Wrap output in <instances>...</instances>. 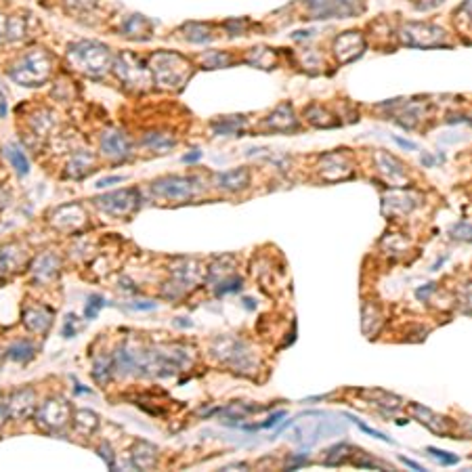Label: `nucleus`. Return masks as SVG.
Returning a JSON list of instances; mask_svg holds the SVG:
<instances>
[{"label": "nucleus", "instance_id": "obj_1", "mask_svg": "<svg viewBox=\"0 0 472 472\" xmlns=\"http://www.w3.org/2000/svg\"><path fill=\"white\" fill-rule=\"evenodd\" d=\"M149 70L157 84L162 88H173V90H181L193 72L191 63L183 55H179V52H168V50L153 52L149 59Z\"/></svg>", "mask_w": 472, "mask_h": 472}, {"label": "nucleus", "instance_id": "obj_2", "mask_svg": "<svg viewBox=\"0 0 472 472\" xmlns=\"http://www.w3.org/2000/svg\"><path fill=\"white\" fill-rule=\"evenodd\" d=\"M68 61L74 70H78L86 76H101L114 66V57H112L110 48L95 40L74 42L68 48Z\"/></svg>", "mask_w": 472, "mask_h": 472}, {"label": "nucleus", "instance_id": "obj_3", "mask_svg": "<svg viewBox=\"0 0 472 472\" xmlns=\"http://www.w3.org/2000/svg\"><path fill=\"white\" fill-rule=\"evenodd\" d=\"M50 72H52L50 55L42 48H34L9 70V76L11 80L23 86H40L50 78Z\"/></svg>", "mask_w": 472, "mask_h": 472}, {"label": "nucleus", "instance_id": "obj_4", "mask_svg": "<svg viewBox=\"0 0 472 472\" xmlns=\"http://www.w3.org/2000/svg\"><path fill=\"white\" fill-rule=\"evenodd\" d=\"M114 70H116V76L130 88L147 90L153 86V76L149 66H145L143 59L132 55V52H122L114 63Z\"/></svg>", "mask_w": 472, "mask_h": 472}, {"label": "nucleus", "instance_id": "obj_5", "mask_svg": "<svg viewBox=\"0 0 472 472\" xmlns=\"http://www.w3.org/2000/svg\"><path fill=\"white\" fill-rule=\"evenodd\" d=\"M92 201L97 204V208H101L103 213H108L110 217L126 219V217H132L139 210L141 195L137 189H120V191H112L101 197H95Z\"/></svg>", "mask_w": 472, "mask_h": 472}, {"label": "nucleus", "instance_id": "obj_6", "mask_svg": "<svg viewBox=\"0 0 472 472\" xmlns=\"http://www.w3.org/2000/svg\"><path fill=\"white\" fill-rule=\"evenodd\" d=\"M311 19H346L363 13L361 0H306Z\"/></svg>", "mask_w": 472, "mask_h": 472}, {"label": "nucleus", "instance_id": "obj_7", "mask_svg": "<svg viewBox=\"0 0 472 472\" xmlns=\"http://www.w3.org/2000/svg\"><path fill=\"white\" fill-rule=\"evenodd\" d=\"M213 353L221 361L229 363L235 372H252V367H254L252 353L248 351V346L242 340H235V338H219L213 344Z\"/></svg>", "mask_w": 472, "mask_h": 472}, {"label": "nucleus", "instance_id": "obj_8", "mask_svg": "<svg viewBox=\"0 0 472 472\" xmlns=\"http://www.w3.org/2000/svg\"><path fill=\"white\" fill-rule=\"evenodd\" d=\"M401 40L407 46H415V48H433V46H441L445 40V32L437 26L431 23H420V21H411L405 23L401 28Z\"/></svg>", "mask_w": 472, "mask_h": 472}, {"label": "nucleus", "instance_id": "obj_9", "mask_svg": "<svg viewBox=\"0 0 472 472\" xmlns=\"http://www.w3.org/2000/svg\"><path fill=\"white\" fill-rule=\"evenodd\" d=\"M332 433H344V426L338 422H332V420H311V413H306V420L296 424L288 437L296 443L306 441V445H311L317 439H324L326 435H332Z\"/></svg>", "mask_w": 472, "mask_h": 472}, {"label": "nucleus", "instance_id": "obj_10", "mask_svg": "<svg viewBox=\"0 0 472 472\" xmlns=\"http://www.w3.org/2000/svg\"><path fill=\"white\" fill-rule=\"evenodd\" d=\"M151 191L155 195H160L164 199H173V201H185V199H191L193 193H195V185H193V179H187V177H162L151 183Z\"/></svg>", "mask_w": 472, "mask_h": 472}, {"label": "nucleus", "instance_id": "obj_11", "mask_svg": "<svg viewBox=\"0 0 472 472\" xmlns=\"http://www.w3.org/2000/svg\"><path fill=\"white\" fill-rule=\"evenodd\" d=\"M70 420V405L63 399H48L38 409V422L50 431H59Z\"/></svg>", "mask_w": 472, "mask_h": 472}, {"label": "nucleus", "instance_id": "obj_12", "mask_svg": "<svg viewBox=\"0 0 472 472\" xmlns=\"http://www.w3.org/2000/svg\"><path fill=\"white\" fill-rule=\"evenodd\" d=\"M319 175L324 177V181H344L353 177V168L351 162L342 153H326L322 157V166H319Z\"/></svg>", "mask_w": 472, "mask_h": 472}, {"label": "nucleus", "instance_id": "obj_13", "mask_svg": "<svg viewBox=\"0 0 472 472\" xmlns=\"http://www.w3.org/2000/svg\"><path fill=\"white\" fill-rule=\"evenodd\" d=\"M363 48H365V40L359 32H344L334 42V52L340 63H351L361 55Z\"/></svg>", "mask_w": 472, "mask_h": 472}, {"label": "nucleus", "instance_id": "obj_14", "mask_svg": "<svg viewBox=\"0 0 472 472\" xmlns=\"http://www.w3.org/2000/svg\"><path fill=\"white\" fill-rule=\"evenodd\" d=\"M101 151L112 160H126L130 155V141L122 130H108L101 135Z\"/></svg>", "mask_w": 472, "mask_h": 472}, {"label": "nucleus", "instance_id": "obj_15", "mask_svg": "<svg viewBox=\"0 0 472 472\" xmlns=\"http://www.w3.org/2000/svg\"><path fill=\"white\" fill-rule=\"evenodd\" d=\"M84 221H86L84 210L78 204H66L50 215V223L57 229H66V231H74V229L82 227Z\"/></svg>", "mask_w": 472, "mask_h": 472}, {"label": "nucleus", "instance_id": "obj_16", "mask_svg": "<svg viewBox=\"0 0 472 472\" xmlns=\"http://www.w3.org/2000/svg\"><path fill=\"white\" fill-rule=\"evenodd\" d=\"M262 124H265V128L275 130V132H290V130H296L298 128V118L294 116L292 105L282 103L279 108H275V112L265 122H262Z\"/></svg>", "mask_w": 472, "mask_h": 472}, {"label": "nucleus", "instance_id": "obj_17", "mask_svg": "<svg viewBox=\"0 0 472 472\" xmlns=\"http://www.w3.org/2000/svg\"><path fill=\"white\" fill-rule=\"evenodd\" d=\"M215 185L221 191H244L250 185V173L246 168H235V170H227V173H219L215 177Z\"/></svg>", "mask_w": 472, "mask_h": 472}, {"label": "nucleus", "instance_id": "obj_18", "mask_svg": "<svg viewBox=\"0 0 472 472\" xmlns=\"http://www.w3.org/2000/svg\"><path fill=\"white\" fill-rule=\"evenodd\" d=\"M376 164L382 170V175L389 179L391 185H395V187L403 185V181H405V168H403V164L397 160L395 155H389L386 151H378L376 153Z\"/></svg>", "mask_w": 472, "mask_h": 472}, {"label": "nucleus", "instance_id": "obj_19", "mask_svg": "<svg viewBox=\"0 0 472 472\" xmlns=\"http://www.w3.org/2000/svg\"><path fill=\"white\" fill-rule=\"evenodd\" d=\"M411 411H413V415L417 417V422L420 424H424L426 429H431L433 433H437V435H449V422L445 417H441V415H437V413H433L431 409H426V407H422V405H417V403H411Z\"/></svg>", "mask_w": 472, "mask_h": 472}, {"label": "nucleus", "instance_id": "obj_20", "mask_svg": "<svg viewBox=\"0 0 472 472\" xmlns=\"http://www.w3.org/2000/svg\"><path fill=\"white\" fill-rule=\"evenodd\" d=\"M21 265H23V252L15 244L0 248V282H3L9 273L17 271Z\"/></svg>", "mask_w": 472, "mask_h": 472}, {"label": "nucleus", "instance_id": "obj_21", "mask_svg": "<svg viewBox=\"0 0 472 472\" xmlns=\"http://www.w3.org/2000/svg\"><path fill=\"white\" fill-rule=\"evenodd\" d=\"M34 409H36V397H34V391L23 389V391L15 393V395L11 397V403H9V411H11V415H15V417L23 420V417H28Z\"/></svg>", "mask_w": 472, "mask_h": 472}, {"label": "nucleus", "instance_id": "obj_22", "mask_svg": "<svg viewBox=\"0 0 472 472\" xmlns=\"http://www.w3.org/2000/svg\"><path fill=\"white\" fill-rule=\"evenodd\" d=\"M95 170V155L90 151H76L68 162V175L72 179H82Z\"/></svg>", "mask_w": 472, "mask_h": 472}, {"label": "nucleus", "instance_id": "obj_23", "mask_svg": "<svg viewBox=\"0 0 472 472\" xmlns=\"http://www.w3.org/2000/svg\"><path fill=\"white\" fill-rule=\"evenodd\" d=\"M122 32H124L126 38H132V40H149L151 34H153V26L143 15H132L122 26Z\"/></svg>", "mask_w": 472, "mask_h": 472}, {"label": "nucleus", "instance_id": "obj_24", "mask_svg": "<svg viewBox=\"0 0 472 472\" xmlns=\"http://www.w3.org/2000/svg\"><path fill=\"white\" fill-rule=\"evenodd\" d=\"M23 319H26V326H28L32 332H44V330H48V326H50L52 313H50L48 308H44V306H36V308L26 311Z\"/></svg>", "mask_w": 472, "mask_h": 472}, {"label": "nucleus", "instance_id": "obj_25", "mask_svg": "<svg viewBox=\"0 0 472 472\" xmlns=\"http://www.w3.org/2000/svg\"><path fill=\"white\" fill-rule=\"evenodd\" d=\"M155 458H157V449L145 441H139L132 449V464L141 470L155 466Z\"/></svg>", "mask_w": 472, "mask_h": 472}, {"label": "nucleus", "instance_id": "obj_26", "mask_svg": "<svg viewBox=\"0 0 472 472\" xmlns=\"http://www.w3.org/2000/svg\"><path fill=\"white\" fill-rule=\"evenodd\" d=\"M143 145L147 149L155 151V153H166V151H170L177 145V141L170 135H166V132H147L145 139H143Z\"/></svg>", "mask_w": 472, "mask_h": 472}, {"label": "nucleus", "instance_id": "obj_27", "mask_svg": "<svg viewBox=\"0 0 472 472\" xmlns=\"http://www.w3.org/2000/svg\"><path fill=\"white\" fill-rule=\"evenodd\" d=\"M246 128V120L242 116H227L213 122V130L217 135H242Z\"/></svg>", "mask_w": 472, "mask_h": 472}, {"label": "nucleus", "instance_id": "obj_28", "mask_svg": "<svg viewBox=\"0 0 472 472\" xmlns=\"http://www.w3.org/2000/svg\"><path fill=\"white\" fill-rule=\"evenodd\" d=\"M59 269V258L55 254H44L36 260L34 265V273L40 277V279H50L52 275L57 273Z\"/></svg>", "mask_w": 472, "mask_h": 472}, {"label": "nucleus", "instance_id": "obj_29", "mask_svg": "<svg viewBox=\"0 0 472 472\" xmlns=\"http://www.w3.org/2000/svg\"><path fill=\"white\" fill-rule=\"evenodd\" d=\"M248 63H252L254 68H260V70H273L275 68V52L271 48H262V46L252 48Z\"/></svg>", "mask_w": 472, "mask_h": 472}, {"label": "nucleus", "instance_id": "obj_30", "mask_svg": "<svg viewBox=\"0 0 472 472\" xmlns=\"http://www.w3.org/2000/svg\"><path fill=\"white\" fill-rule=\"evenodd\" d=\"M5 155L9 157V162L13 164V168L17 170V175L26 177L30 173V162H28V157H26V153L21 151L19 145H15V143L7 145L5 147Z\"/></svg>", "mask_w": 472, "mask_h": 472}, {"label": "nucleus", "instance_id": "obj_31", "mask_svg": "<svg viewBox=\"0 0 472 472\" xmlns=\"http://www.w3.org/2000/svg\"><path fill=\"white\" fill-rule=\"evenodd\" d=\"M183 32H185V38L189 42H195V44H204V42H210L215 38L210 26H204V23H189L183 28Z\"/></svg>", "mask_w": 472, "mask_h": 472}, {"label": "nucleus", "instance_id": "obj_32", "mask_svg": "<svg viewBox=\"0 0 472 472\" xmlns=\"http://www.w3.org/2000/svg\"><path fill=\"white\" fill-rule=\"evenodd\" d=\"M353 451H355V449H353L351 445H346V443L334 445L332 449L326 451L328 458L324 460V464H326V466H342V464L351 462V453H353Z\"/></svg>", "mask_w": 472, "mask_h": 472}, {"label": "nucleus", "instance_id": "obj_33", "mask_svg": "<svg viewBox=\"0 0 472 472\" xmlns=\"http://www.w3.org/2000/svg\"><path fill=\"white\" fill-rule=\"evenodd\" d=\"M395 206H399L397 215H407L409 210L415 206V201H413V197H407L405 193H393L384 199V213H391Z\"/></svg>", "mask_w": 472, "mask_h": 472}, {"label": "nucleus", "instance_id": "obj_34", "mask_svg": "<svg viewBox=\"0 0 472 472\" xmlns=\"http://www.w3.org/2000/svg\"><path fill=\"white\" fill-rule=\"evenodd\" d=\"M9 359L13 361H19V363H26L34 357V346L28 342V340H21V342H15L9 351H7Z\"/></svg>", "mask_w": 472, "mask_h": 472}, {"label": "nucleus", "instance_id": "obj_35", "mask_svg": "<svg viewBox=\"0 0 472 472\" xmlns=\"http://www.w3.org/2000/svg\"><path fill=\"white\" fill-rule=\"evenodd\" d=\"M112 370H114V359H97L95 361V370H92V376L99 384H105L110 380L112 376Z\"/></svg>", "mask_w": 472, "mask_h": 472}, {"label": "nucleus", "instance_id": "obj_36", "mask_svg": "<svg viewBox=\"0 0 472 472\" xmlns=\"http://www.w3.org/2000/svg\"><path fill=\"white\" fill-rule=\"evenodd\" d=\"M311 108H313V112H317V116H313V114H304V116H306V120H308L313 126L332 128V126H336V124H338V120H330L332 116H330L324 108H319V105H311Z\"/></svg>", "mask_w": 472, "mask_h": 472}, {"label": "nucleus", "instance_id": "obj_37", "mask_svg": "<svg viewBox=\"0 0 472 472\" xmlns=\"http://www.w3.org/2000/svg\"><path fill=\"white\" fill-rule=\"evenodd\" d=\"M105 306V298L101 294H92L88 296V302H86V308H84V315H86V319H95L99 311Z\"/></svg>", "mask_w": 472, "mask_h": 472}, {"label": "nucleus", "instance_id": "obj_38", "mask_svg": "<svg viewBox=\"0 0 472 472\" xmlns=\"http://www.w3.org/2000/svg\"><path fill=\"white\" fill-rule=\"evenodd\" d=\"M229 55H225V52H210L208 57H204V66L206 68H210V70H215V68H225V66H229Z\"/></svg>", "mask_w": 472, "mask_h": 472}, {"label": "nucleus", "instance_id": "obj_39", "mask_svg": "<svg viewBox=\"0 0 472 472\" xmlns=\"http://www.w3.org/2000/svg\"><path fill=\"white\" fill-rule=\"evenodd\" d=\"M239 288H242V279L239 277H225L223 282H219L217 294L223 296V294H229V292H237Z\"/></svg>", "mask_w": 472, "mask_h": 472}, {"label": "nucleus", "instance_id": "obj_40", "mask_svg": "<svg viewBox=\"0 0 472 472\" xmlns=\"http://www.w3.org/2000/svg\"><path fill=\"white\" fill-rule=\"evenodd\" d=\"M426 451L431 453V455H435L441 464H445V466H453V464H458V455H449L447 451H443V449H437V447H426Z\"/></svg>", "mask_w": 472, "mask_h": 472}, {"label": "nucleus", "instance_id": "obj_41", "mask_svg": "<svg viewBox=\"0 0 472 472\" xmlns=\"http://www.w3.org/2000/svg\"><path fill=\"white\" fill-rule=\"evenodd\" d=\"M353 422H355V424H357V426H359V429H361L363 433H367V435H372V437H376V439H380V441H384V443H393V441H391V439H389L386 435H382V433H378V431L370 429V426H367V424H363V422H361V420H357V417H355V420H353Z\"/></svg>", "mask_w": 472, "mask_h": 472}, {"label": "nucleus", "instance_id": "obj_42", "mask_svg": "<svg viewBox=\"0 0 472 472\" xmlns=\"http://www.w3.org/2000/svg\"><path fill=\"white\" fill-rule=\"evenodd\" d=\"M451 233H453V237H458V239H470V225L468 223H458L453 229H451Z\"/></svg>", "mask_w": 472, "mask_h": 472}, {"label": "nucleus", "instance_id": "obj_43", "mask_svg": "<svg viewBox=\"0 0 472 472\" xmlns=\"http://www.w3.org/2000/svg\"><path fill=\"white\" fill-rule=\"evenodd\" d=\"M9 40V17L0 15V42Z\"/></svg>", "mask_w": 472, "mask_h": 472}, {"label": "nucleus", "instance_id": "obj_44", "mask_svg": "<svg viewBox=\"0 0 472 472\" xmlns=\"http://www.w3.org/2000/svg\"><path fill=\"white\" fill-rule=\"evenodd\" d=\"M284 415H286V411H277V413H273L265 424H260V429H271V426H277V422H279V420H282Z\"/></svg>", "mask_w": 472, "mask_h": 472}, {"label": "nucleus", "instance_id": "obj_45", "mask_svg": "<svg viewBox=\"0 0 472 472\" xmlns=\"http://www.w3.org/2000/svg\"><path fill=\"white\" fill-rule=\"evenodd\" d=\"M122 181H126V177H108V179H101V181L97 183V187H99V189H103V187H110V185H114V183H122Z\"/></svg>", "mask_w": 472, "mask_h": 472}, {"label": "nucleus", "instance_id": "obj_46", "mask_svg": "<svg viewBox=\"0 0 472 472\" xmlns=\"http://www.w3.org/2000/svg\"><path fill=\"white\" fill-rule=\"evenodd\" d=\"M7 112H9V103H7V97H5V92L0 90V120H3V118L7 116Z\"/></svg>", "mask_w": 472, "mask_h": 472}, {"label": "nucleus", "instance_id": "obj_47", "mask_svg": "<svg viewBox=\"0 0 472 472\" xmlns=\"http://www.w3.org/2000/svg\"><path fill=\"white\" fill-rule=\"evenodd\" d=\"M395 139V143L399 145V147H403V149H417V145L415 143H411V141H407V139H401V137H393Z\"/></svg>", "mask_w": 472, "mask_h": 472}, {"label": "nucleus", "instance_id": "obj_48", "mask_svg": "<svg viewBox=\"0 0 472 472\" xmlns=\"http://www.w3.org/2000/svg\"><path fill=\"white\" fill-rule=\"evenodd\" d=\"M199 157H201V151H191V153H187V155H183V162L185 164H193V162H197L199 160Z\"/></svg>", "mask_w": 472, "mask_h": 472}, {"label": "nucleus", "instance_id": "obj_49", "mask_svg": "<svg viewBox=\"0 0 472 472\" xmlns=\"http://www.w3.org/2000/svg\"><path fill=\"white\" fill-rule=\"evenodd\" d=\"M155 304L153 302H135L132 304V308H139V311H149V308H153Z\"/></svg>", "mask_w": 472, "mask_h": 472}, {"label": "nucleus", "instance_id": "obj_50", "mask_svg": "<svg viewBox=\"0 0 472 472\" xmlns=\"http://www.w3.org/2000/svg\"><path fill=\"white\" fill-rule=\"evenodd\" d=\"M7 204H9V193L0 189V208H7Z\"/></svg>", "mask_w": 472, "mask_h": 472}, {"label": "nucleus", "instance_id": "obj_51", "mask_svg": "<svg viewBox=\"0 0 472 472\" xmlns=\"http://www.w3.org/2000/svg\"><path fill=\"white\" fill-rule=\"evenodd\" d=\"M401 462H403L405 466L413 468V470H424V468H422V466H420V464H415V462H411V460H407V458H401Z\"/></svg>", "mask_w": 472, "mask_h": 472}, {"label": "nucleus", "instance_id": "obj_52", "mask_svg": "<svg viewBox=\"0 0 472 472\" xmlns=\"http://www.w3.org/2000/svg\"><path fill=\"white\" fill-rule=\"evenodd\" d=\"M422 164H424V166H429V168H431V166H433V164H435V160H433V157H431V155H426V153H422Z\"/></svg>", "mask_w": 472, "mask_h": 472}, {"label": "nucleus", "instance_id": "obj_53", "mask_svg": "<svg viewBox=\"0 0 472 472\" xmlns=\"http://www.w3.org/2000/svg\"><path fill=\"white\" fill-rule=\"evenodd\" d=\"M5 415H7V407H3V405H0V424L5 422Z\"/></svg>", "mask_w": 472, "mask_h": 472}]
</instances>
